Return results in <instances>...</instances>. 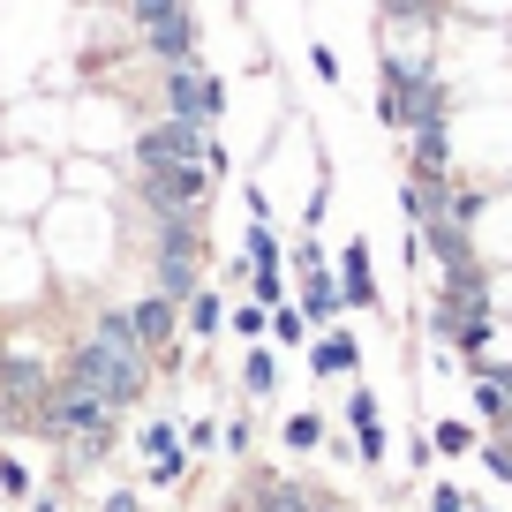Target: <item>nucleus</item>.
<instances>
[{
    "label": "nucleus",
    "mask_w": 512,
    "mask_h": 512,
    "mask_svg": "<svg viewBox=\"0 0 512 512\" xmlns=\"http://www.w3.org/2000/svg\"><path fill=\"white\" fill-rule=\"evenodd\" d=\"M196 287H204V219H159V241H151V294L189 302Z\"/></svg>",
    "instance_id": "obj_1"
},
{
    "label": "nucleus",
    "mask_w": 512,
    "mask_h": 512,
    "mask_svg": "<svg viewBox=\"0 0 512 512\" xmlns=\"http://www.w3.org/2000/svg\"><path fill=\"white\" fill-rule=\"evenodd\" d=\"M128 23L144 31V46H151V61H159V68L196 61V16H189V0H128Z\"/></svg>",
    "instance_id": "obj_2"
},
{
    "label": "nucleus",
    "mask_w": 512,
    "mask_h": 512,
    "mask_svg": "<svg viewBox=\"0 0 512 512\" xmlns=\"http://www.w3.org/2000/svg\"><path fill=\"white\" fill-rule=\"evenodd\" d=\"M128 317H136V339H144L151 369H166V377H174V369H181V302L144 294V302H128Z\"/></svg>",
    "instance_id": "obj_3"
},
{
    "label": "nucleus",
    "mask_w": 512,
    "mask_h": 512,
    "mask_svg": "<svg viewBox=\"0 0 512 512\" xmlns=\"http://www.w3.org/2000/svg\"><path fill=\"white\" fill-rule=\"evenodd\" d=\"M347 430H354V460H362V467H384V452H392V437H384L377 392H369L362 377L347 384Z\"/></svg>",
    "instance_id": "obj_4"
},
{
    "label": "nucleus",
    "mask_w": 512,
    "mask_h": 512,
    "mask_svg": "<svg viewBox=\"0 0 512 512\" xmlns=\"http://www.w3.org/2000/svg\"><path fill=\"white\" fill-rule=\"evenodd\" d=\"M309 377H324V384H339V377H362V339L347 332V324H332V332H317L309 339Z\"/></svg>",
    "instance_id": "obj_5"
},
{
    "label": "nucleus",
    "mask_w": 512,
    "mask_h": 512,
    "mask_svg": "<svg viewBox=\"0 0 512 512\" xmlns=\"http://www.w3.org/2000/svg\"><path fill=\"white\" fill-rule=\"evenodd\" d=\"M166 76V121H204L211 128V106H204V68L181 61V68H159Z\"/></svg>",
    "instance_id": "obj_6"
},
{
    "label": "nucleus",
    "mask_w": 512,
    "mask_h": 512,
    "mask_svg": "<svg viewBox=\"0 0 512 512\" xmlns=\"http://www.w3.org/2000/svg\"><path fill=\"white\" fill-rule=\"evenodd\" d=\"M332 272H339V294H347V309H377V264H369V241H347Z\"/></svg>",
    "instance_id": "obj_7"
},
{
    "label": "nucleus",
    "mask_w": 512,
    "mask_h": 512,
    "mask_svg": "<svg viewBox=\"0 0 512 512\" xmlns=\"http://www.w3.org/2000/svg\"><path fill=\"white\" fill-rule=\"evenodd\" d=\"M241 392H249V400H279V347L256 339V347L241 354Z\"/></svg>",
    "instance_id": "obj_8"
},
{
    "label": "nucleus",
    "mask_w": 512,
    "mask_h": 512,
    "mask_svg": "<svg viewBox=\"0 0 512 512\" xmlns=\"http://www.w3.org/2000/svg\"><path fill=\"white\" fill-rule=\"evenodd\" d=\"M181 324H189L196 339H219V324H226V294H219V287H196L189 302H181Z\"/></svg>",
    "instance_id": "obj_9"
},
{
    "label": "nucleus",
    "mask_w": 512,
    "mask_h": 512,
    "mask_svg": "<svg viewBox=\"0 0 512 512\" xmlns=\"http://www.w3.org/2000/svg\"><path fill=\"white\" fill-rule=\"evenodd\" d=\"M279 437H287V452H324V437H332V422H324L317 407H294V415L279 422Z\"/></svg>",
    "instance_id": "obj_10"
},
{
    "label": "nucleus",
    "mask_w": 512,
    "mask_h": 512,
    "mask_svg": "<svg viewBox=\"0 0 512 512\" xmlns=\"http://www.w3.org/2000/svg\"><path fill=\"white\" fill-rule=\"evenodd\" d=\"M189 445H174V452H159V460H144V490H181L189 482Z\"/></svg>",
    "instance_id": "obj_11"
},
{
    "label": "nucleus",
    "mask_w": 512,
    "mask_h": 512,
    "mask_svg": "<svg viewBox=\"0 0 512 512\" xmlns=\"http://www.w3.org/2000/svg\"><path fill=\"white\" fill-rule=\"evenodd\" d=\"M430 445L445 452V460H467V452L482 445V430H475V422H460V415H445V422L430 430Z\"/></svg>",
    "instance_id": "obj_12"
},
{
    "label": "nucleus",
    "mask_w": 512,
    "mask_h": 512,
    "mask_svg": "<svg viewBox=\"0 0 512 512\" xmlns=\"http://www.w3.org/2000/svg\"><path fill=\"white\" fill-rule=\"evenodd\" d=\"M264 339H272V347H309L317 332H309L302 302H279V309H272V332H264Z\"/></svg>",
    "instance_id": "obj_13"
},
{
    "label": "nucleus",
    "mask_w": 512,
    "mask_h": 512,
    "mask_svg": "<svg viewBox=\"0 0 512 512\" xmlns=\"http://www.w3.org/2000/svg\"><path fill=\"white\" fill-rule=\"evenodd\" d=\"M181 445V422H166V415H151L144 430H136V452H144V460H159V452H174Z\"/></svg>",
    "instance_id": "obj_14"
},
{
    "label": "nucleus",
    "mask_w": 512,
    "mask_h": 512,
    "mask_svg": "<svg viewBox=\"0 0 512 512\" xmlns=\"http://www.w3.org/2000/svg\"><path fill=\"white\" fill-rule=\"evenodd\" d=\"M0 490L16 497V505H31V497H38V482H31V467H23V460H16V452H8V445H0Z\"/></svg>",
    "instance_id": "obj_15"
},
{
    "label": "nucleus",
    "mask_w": 512,
    "mask_h": 512,
    "mask_svg": "<svg viewBox=\"0 0 512 512\" xmlns=\"http://www.w3.org/2000/svg\"><path fill=\"white\" fill-rule=\"evenodd\" d=\"M226 324H234V332H241V339H249V347H256V339L272 332V309H256V302H241V309H226Z\"/></svg>",
    "instance_id": "obj_16"
},
{
    "label": "nucleus",
    "mask_w": 512,
    "mask_h": 512,
    "mask_svg": "<svg viewBox=\"0 0 512 512\" xmlns=\"http://www.w3.org/2000/svg\"><path fill=\"white\" fill-rule=\"evenodd\" d=\"M181 445H189V460H204V452H219V422H189V430H181Z\"/></svg>",
    "instance_id": "obj_17"
},
{
    "label": "nucleus",
    "mask_w": 512,
    "mask_h": 512,
    "mask_svg": "<svg viewBox=\"0 0 512 512\" xmlns=\"http://www.w3.org/2000/svg\"><path fill=\"white\" fill-rule=\"evenodd\" d=\"M219 445H226V452H234V460H241V452H249V445H256V422H249V415H234V422H219Z\"/></svg>",
    "instance_id": "obj_18"
},
{
    "label": "nucleus",
    "mask_w": 512,
    "mask_h": 512,
    "mask_svg": "<svg viewBox=\"0 0 512 512\" xmlns=\"http://www.w3.org/2000/svg\"><path fill=\"white\" fill-rule=\"evenodd\" d=\"M422 512H467V490H460V482H437V490H430V505H422Z\"/></svg>",
    "instance_id": "obj_19"
},
{
    "label": "nucleus",
    "mask_w": 512,
    "mask_h": 512,
    "mask_svg": "<svg viewBox=\"0 0 512 512\" xmlns=\"http://www.w3.org/2000/svg\"><path fill=\"white\" fill-rule=\"evenodd\" d=\"M309 68H317V83H339L347 68H339V53L332 46H309Z\"/></svg>",
    "instance_id": "obj_20"
},
{
    "label": "nucleus",
    "mask_w": 512,
    "mask_h": 512,
    "mask_svg": "<svg viewBox=\"0 0 512 512\" xmlns=\"http://www.w3.org/2000/svg\"><path fill=\"white\" fill-rule=\"evenodd\" d=\"M98 512H144V497H136V490H106V497H98Z\"/></svg>",
    "instance_id": "obj_21"
},
{
    "label": "nucleus",
    "mask_w": 512,
    "mask_h": 512,
    "mask_svg": "<svg viewBox=\"0 0 512 512\" xmlns=\"http://www.w3.org/2000/svg\"><path fill=\"white\" fill-rule=\"evenodd\" d=\"M445 0H392V16H437Z\"/></svg>",
    "instance_id": "obj_22"
},
{
    "label": "nucleus",
    "mask_w": 512,
    "mask_h": 512,
    "mask_svg": "<svg viewBox=\"0 0 512 512\" xmlns=\"http://www.w3.org/2000/svg\"><path fill=\"white\" fill-rule=\"evenodd\" d=\"M31 512H61V497H53V490H38V497H31Z\"/></svg>",
    "instance_id": "obj_23"
},
{
    "label": "nucleus",
    "mask_w": 512,
    "mask_h": 512,
    "mask_svg": "<svg viewBox=\"0 0 512 512\" xmlns=\"http://www.w3.org/2000/svg\"><path fill=\"white\" fill-rule=\"evenodd\" d=\"M467 512H490V505H467Z\"/></svg>",
    "instance_id": "obj_24"
}]
</instances>
